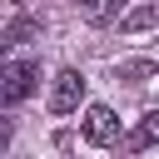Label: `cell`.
I'll list each match as a JSON object with an SVG mask.
<instances>
[{
	"label": "cell",
	"mask_w": 159,
	"mask_h": 159,
	"mask_svg": "<svg viewBox=\"0 0 159 159\" xmlns=\"http://www.w3.org/2000/svg\"><path fill=\"white\" fill-rule=\"evenodd\" d=\"M30 89H35V65L30 60H0V109L20 104Z\"/></svg>",
	"instance_id": "cell-1"
},
{
	"label": "cell",
	"mask_w": 159,
	"mask_h": 159,
	"mask_svg": "<svg viewBox=\"0 0 159 159\" xmlns=\"http://www.w3.org/2000/svg\"><path fill=\"white\" fill-rule=\"evenodd\" d=\"M80 134H84L94 149L119 144V119H114V109H109V104H89V109H84V119H80Z\"/></svg>",
	"instance_id": "cell-2"
},
{
	"label": "cell",
	"mask_w": 159,
	"mask_h": 159,
	"mask_svg": "<svg viewBox=\"0 0 159 159\" xmlns=\"http://www.w3.org/2000/svg\"><path fill=\"white\" fill-rule=\"evenodd\" d=\"M84 99V75L80 70H60L50 84V114H75Z\"/></svg>",
	"instance_id": "cell-3"
},
{
	"label": "cell",
	"mask_w": 159,
	"mask_h": 159,
	"mask_svg": "<svg viewBox=\"0 0 159 159\" xmlns=\"http://www.w3.org/2000/svg\"><path fill=\"white\" fill-rule=\"evenodd\" d=\"M75 5L89 25H119V15L129 10V0H75Z\"/></svg>",
	"instance_id": "cell-4"
},
{
	"label": "cell",
	"mask_w": 159,
	"mask_h": 159,
	"mask_svg": "<svg viewBox=\"0 0 159 159\" xmlns=\"http://www.w3.org/2000/svg\"><path fill=\"white\" fill-rule=\"evenodd\" d=\"M159 20V0H139V5H129L124 15H119V30L124 35H139V30H149Z\"/></svg>",
	"instance_id": "cell-5"
},
{
	"label": "cell",
	"mask_w": 159,
	"mask_h": 159,
	"mask_svg": "<svg viewBox=\"0 0 159 159\" xmlns=\"http://www.w3.org/2000/svg\"><path fill=\"white\" fill-rule=\"evenodd\" d=\"M134 144H159V109H149V114H144V124H139Z\"/></svg>",
	"instance_id": "cell-6"
},
{
	"label": "cell",
	"mask_w": 159,
	"mask_h": 159,
	"mask_svg": "<svg viewBox=\"0 0 159 159\" xmlns=\"http://www.w3.org/2000/svg\"><path fill=\"white\" fill-rule=\"evenodd\" d=\"M10 134H15V124H10L5 114H0V154H5V144H10Z\"/></svg>",
	"instance_id": "cell-7"
}]
</instances>
